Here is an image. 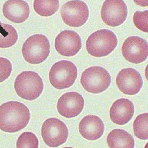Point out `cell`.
<instances>
[{"label":"cell","instance_id":"7","mask_svg":"<svg viewBox=\"0 0 148 148\" xmlns=\"http://www.w3.org/2000/svg\"><path fill=\"white\" fill-rule=\"evenodd\" d=\"M41 134L47 145L56 147L66 142L68 130L64 122L57 118H51L47 119L43 123Z\"/></svg>","mask_w":148,"mask_h":148},{"label":"cell","instance_id":"20","mask_svg":"<svg viewBox=\"0 0 148 148\" xmlns=\"http://www.w3.org/2000/svg\"><path fill=\"white\" fill-rule=\"evenodd\" d=\"M148 113L141 114L138 116L133 123L134 135L139 139H148Z\"/></svg>","mask_w":148,"mask_h":148},{"label":"cell","instance_id":"9","mask_svg":"<svg viewBox=\"0 0 148 148\" xmlns=\"http://www.w3.org/2000/svg\"><path fill=\"white\" fill-rule=\"evenodd\" d=\"M127 14V7L123 0H106L101 12L104 23L112 27L118 26L124 23Z\"/></svg>","mask_w":148,"mask_h":148},{"label":"cell","instance_id":"12","mask_svg":"<svg viewBox=\"0 0 148 148\" xmlns=\"http://www.w3.org/2000/svg\"><path fill=\"white\" fill-rule=\"evenodd\" d=\"M81 40L76 32L64 30L57 36L55 41V47L60 54L67 57L76 55L80 50Z\"/></svg>","mask_w":148,"mask_h":148},{"label":"cell","instance_id":"17","mask_svg":"<svg viewBox=\"0 0 148 148\" xmlns=\"http://www.w3.org/2000/svg\"><path fill=\"white\" fill-rule=\"evenodd\" d=\"M107 142L111 148H133L134 145L132 136L126 131L120 129L113 130L109 133Z\"/></svg>","mask_w":148,"mask_h":148},{"label":"cell","instance_id":"19","mask_svg":"<svg viewBox=\"0 0 148 148\" xmlns=\"http://www.w3.org/2000/svg\"><path fill=\"white\" fill-rule=\"evenodd\" d=\"M34 9L39 15L43 17L51 16L58 10L59 0H34Z\"/></svg>","mask_w":148,"mask_h":148},{"label":"cell","instance_id":"10","mask_svg":"<svg viewBox=\"0 0 148 148\" xmlns=\"http://www.w3.org/2000/svg\"><path fill=\"white\" fill-rule=\"evenodd\" d=\"M121 51L123 57L129 62L140 64L148 56L147 43L139 37L130 36L123 43Z\"/></svg>","mask_w":148,"mask_h":148},{"label":"cell","instance_id":"15","mask_svg":"<svg viewBox=\"0 0 148 148\" xmlns=\"http://www.w3.org/2000/svg\"><path fill=\"white\" fill-rule=\"evenodd\" d=\"M79 130L83 138L89 140H95L102 136L104 131V125L99 117L94 115L87 116L80 121Z\"/></svg>","mask_w":148,"mask_h":148},{"label":"cell","instance_id":"18","mask_svg":"<svg viewBox=\"0 0 148 148\" xmlns=\"http://www.w3.org/2000/svg\"><path fill=\"white\" fill-rule=\"evenodd\" d=\"M18 38L17 32L13 27L0 21V48H7L13 46Z\"/></svg>","mask_w":148,"mask_h":148},{"label":"cell","instance_id":"16","mask_svg":"<svg viewBox=\"0 0 148 148\" xmlns=\"http://www.w3.org/2000/svg\"><path fill=\"white\" fill-rule=\"evenodd\" d=\"M3 11L6 18L16 23L26 21L30 14L29 5L23 0H8L4 4Z\"/></svg>","mask_w":148,"mask_h":148},{"label":"cell","instance_id":"8","mask_svg":"<svg viewBox=\"0 0 148 148\" xmlns=\"http://www.w3.org/2000/svg\"><path fill=\"white\" fill-rule=\"evenodd\" d=\"M62 18L70 27H78L88 20L89 15L88 7L80 0L69 1L63 5L60 10Z\"/></svg>","mask_w":148,"mask_h":148},{"label":"cell","instance_id":"13","mask_svg":"<svg viewBox=\"0 0 148 148\" xmlns=\"http://www.w3.org/2000/svg\"><path fill=\"white\" fill-rule=\"evenodd\" d=\"M83 97L76 92L64 94L59 99L57 105L59 113L66 118H72L78 116L84 107Z\"/></svg>","mask_w":148,"mask_h":148},{"label":"cell","instance_id":"6","mask_svg":"<svg viewBox=\"0 0 148 148\" xmlns=\"http://www.w3.org/2000/svg\"><path fill=\"white\" fill-rule=\"evenodd\" d=\"M77 75L75 65L71 61L63 60L53 65L49 72V78L53 87L61 90L70 87L75 82Z\"/></svg>","mask_w":148,"mask_h":148},{"label":"cell","instance_id":"4","mask_svg":"<svg viewBox=\"0 0 148 148\" xmlns=\"http://www.w3.org/2000/svg\"><path fill=\"white\" fill-rule=\"evenodd\" d=\"M50 44L44 35L37 34L32 35L24 43L22 53L28 63L40 64L47 58L50 53Z\"/></svg>","mask_w":148,"mask_h":148},{"label":"cell","instance_id":"3","mask_svg":"<svg viewBox=\"0 0 148 148\" xmlns=\"http://www.w3.org/2000/svg\"><path fill=\"white\" fill-rule=\"evenodd\" d=\"M15 91L24 100L32 101L40 96L44 88L42 80L38 73L32 71L22 72L15 82Z\"/></svg>","mask_w":148,"mask_h":148},{"label":"cell","instance_id":"14","mask_svg":"<svg viewBox=\"0 0 148 148\" xmlns=\"http://www.w3.org/2000/svg\"><path fill=\"white\" fill-rule=\"evenodd\" d=\"M133 103L126 98L120 99L115 101L110 110L112 121L119 125H124L131 119L134 112Z\"/></svg>","mask_w":148,"mask_h":148},{"label":"cell","instance_id":"21","mask_svg":"<svg viewBox=\"0 0 148 148\" xmlns=\"http://www.w3.org/2000/svg\"><path fill=\"white\" fill-rule=\"evenodd\" d=\"M39 142L38 138L33 133L26 132L22 133L18 139L17 148H33L38 147Z\"/></svg>","mask_w":148,"mask_h":148},{"label":"cell","instance_id":"11","mask_svg":"<svg viewBox=\"0 0 148 148\" xmlns=\"http://www.w3.org/2000/svg\"><path fill=\"white\" fill-rule=\"evenodd\" d=\"M117 87L125 94L134 95L141 89L143 82L140 74L132 68L124 69L118 73L116 78Z\"/></svg>","mask_w":148,"mask_h":148},{"label":"cell","instance_id":"1","mask_svg":"<svg viewBox=\"0 0 148 148\" xmlns=\"http://www.w3.org/2000/svg\"><path fill=\"white\" fill-rule=\"evenodd\" d=\"M30 118L29 110L23 104L11 101L0 106V129L15 133L25 128Z\"/></svg>","mask_w":148,"mask_h":148},{"label":"cell","instance_id":"5","mask_svg":"<svg viewBox=\"0 0 148 148\" xmlns=\"http://www.w3.org/2000/svg\"><path fill=\"white\" fill-rule=\"evenodd\" d=\"M111 81L110 76L107 70L95 66L87 69L83 72L80 82L85 90L93 94H99L107 89Z\"/></svg>","mask_w":148,"mask_h":148},{"label":"cell","instance_id":"2","mask_svg":"<svg viewBox=\"0 0 148 148\" xmlns=\"http://www.w3.org/2000/svg\"><path fill=\"white\" fill-rule=\"evenodd\" d=\"M118 40L112 31L102 29L96 31L86 42V49L91 55L96 57L106 56L116 47Z\"/></svg>","mask_w":148,"mask_h":148},{"label":"cell","instance_id":"23","mask_svg":"<svg viewBox=\"0 0 148 148\" xmlns=\"http://www.w3.org/2000/svg\"><path fill=\"white\" fill-rule=\"evenodd\" d=\"M12 70V64L9 60L5 58L0 57V83L9 77Z\"/></svg>","mask_w":148,"mask_h":148},{"label":"cell","instance_id":"22","mask_svg":"<svg viewBox=\"0 0 148 148\" xmlns=\"http://www.w3.org/2000/svg\"><path fill=\"white\" fill-rule=\"evenodd\" d=\"M133 20L135 26L138 29L144 32H148V10L136 12Z\"/></svg>","mask_w":148,"mask_h":148},{"label":"cell","instance_id":"24","mask_svg":"<svg viewBox=\"0 0 148 148\" xmlns=\"http://www.w3.org/2000/svg\"><path fill=\"white\" fill-rule=\"evenodd\" d=\"M135 3L142 7L148 6V0H133Z\"/></svg>","mask_w":148,"mask_h":148}]
</instances>
